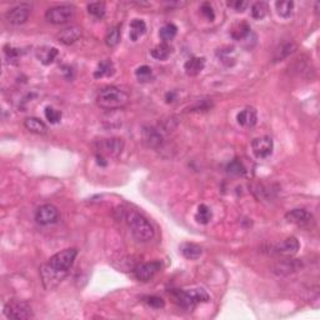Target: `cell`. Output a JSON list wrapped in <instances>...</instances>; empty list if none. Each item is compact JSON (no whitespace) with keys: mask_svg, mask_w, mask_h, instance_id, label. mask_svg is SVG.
I'll use <instances>...</instances> for the list:
<instances>
[{"mask_svg":"<svg viewBox=\"0 0 320 320\" xmlns=\"http://www.w3.org/2000/svg\"><path fill=\"white\" fill-rule=\"evenodd\" d=\"M58 54H59V51H58L57 48L44 47L39 49L36 55H38V59L40 60L44 65H49V64H51V63L55 60V58L58 57Z\"/></svg>","mask_w":320,"mask_h":320,"instance_id":"cell-21","label":"cell"},{"mask_svg":"<svg viewBox=\"0 0 320 320\" xmlns=\"http://www.w3.org/2000/svg\"><path fill=\"white\" fill-rule=\"evenodd\" d=\"M176 33H178V27H176L175 24L169 23L165 24V25L160 29L159 35L160 38H161V40H163V43H168L175 38Z\"/></svg>","mask_w":320,"mask_h":320,"instance_id":"cell-28","label":"cell"},{"mask_svg":"<svg viewBox=\"0 0 320 320\" xmlns=\"http://www.w3.org/2000/svg\"><path fill=\"white\" fill-rule=\"evenodd\" d=\"M295 50H297V45L294 44V43H288V44L282 45L280 49L275 53L274 62H282L283 59H285V58H288L289 55H291Z\"/></svg>","mask_w":320,"mask_h":320,"instance_id":"cell-30","label":"cell"},{"mask_svg":"<svg viewBox=\"0 0 320 320\" xmlns=\"http://www.w3.org/2000/svg\"><path fill=\"white\" fill-rule=\"evenodd\" d=\"M170 54H172V47L168 43L158 44L151 50V57L157 60H166L170 57Z\"/></svg>","mask_w":320,"mask_h":320,"instance_id":"cell-24","label":"cell"},{"mask_svg":"<svg viewBox=\"0 0 320 320\" xmlns=\"http://www.w3.org/2000/svg\"><path fill=\"white\" fill-rule=\"evenodd\" d=\"M238 124L245 128H252L258 122V113L254 108H245L241 112H239L237 115Z\"/></svg>","mask_w":320,"mask_h":320,"instance_id":"cell-15","label":"cell"},{"mask_svg":"<svg viewBox=\"0 0 320 320\" xmlns=\"http://www.w3.org/2000/svg\"><path fill=\"white\" fill-rule=\"evenodd\" d=\"M160 269H161V264L159 261H150V263H144L138 265L134 270V273H135V276L140 282H149L150 279L154 278L158 272H160Z\"/></svg>","mask_w":320,"mask_h":320,"instance_id":"cell-11","label":"cell"},{"mask_svg":"<svg viewBox=\"0 0 320 320\" xmlns=\"http://www.w3.org/2000/svg\"><path fill=\"white\" fill-rule=\"evenodd\" d=\"M45 118H47V120L50 124H57L62 119V112L54 109L51 107H47L45 108Z\"/></svg>","mask_w":320,"mask_h":320,"instance_id":"cell-35","label":"cell"},{"mask_svg":"<svg viewBox=\"0 0 320 320\" xmlns=\"http://www.w3.org/2000/svg\"><path fill=\"white\" fill-rule=\"evenodd\" d=\"M30 10H32V8L29 5L20 4V5H16L8 10L5 14V18L13 25H20V24L25 23L28 20L30 15Z\"/></svg>","mask_w":320,"mask_h":320,"instance_id":"cell-10","label":"cell"},{"mask_svg":"<svg viewBox=\"0 0 320 320\" xmlns=\"http://www.w3.org/2000/svg\"><path fill=\"white\" fill-rule=\"evenodd\" d=\"M211 218H213V213H211V209L208 205L202 204L199 205L198 210L195 214V220L203 225H207L208 223L210 222Z\"/></svg>","mask_w":320,"mask_h":320,"instance_id":"cell-26","label":"cell"},{"mask_svg":"<svg viewBox=\"0 0 320 320\" xmlns=\"http://www.w3.org/2000/svg\"><path fill=\"white\" fill-rule=\"evenodd\" d=\"M135 75H137V78L139 79V81H143V83H144V81H149V80H150L151 75H153V71H151L150 66L143 65L137 69Z\"/></svg>","mask_w":320,"mask_h":320,"instance_id":"cell-36","label":"cell"},{"mask_svg":"<svg viewBox=\"0 0 320 320\" xmlns=\"http://www.w3.org/2000/svg\"><path fill=\"white\" fill-rule=\"evenodd\" d=\"M4 315L8 319H30V318H33V310H32V306L27 302L13 300V302L6 303L4 305Z\"/></svg>","mask_w":320,"mask_h":320,"instance_id":"cell-5","label":"cell"},{"mask_svg":"<svg viewBox=\"0 0 320 320\" xmlns=\"http://www.w3.org/2000/svg\"><path fill=\"white\" fill-rule=\"evenodd\" d=\"M123 148H124V142L118 138H113V139H104L99 143V150L101 151V154H108L116 157L122 153Z\"/></svg>","mask_w":320,"mask_h":320,"instance_id":"cell-13","label":"cell"},{"mask_svg":"<svg viewBox=\"0 0 320 320\" xmlns=\"http://www.w3.org/2000/svg\"><path fill=\"white\" fill-rule=\"evenodd\" d=\"M226 170H228L229 174L237 175V176L244 175L246 172L245 166L243 165V163H241L239 159H234L233 161H230V163L228 164V166H226Z\"/></svg>","mask_w":320,"mask_h":320,"instance_id":"cell-34","label":"cell"},{"mask_svg":"<svg viewBox=\"0 0 320 320\" xmlns=\"http://www.w3.org/2000/svg\"><path fill=\"white\" fill-rule=\"evenodd\" d=\"M105 10H107L105 4L101 3V1L88 4V12L95 19H103L104 15H105Z\"/></svg>","mask_w":320,"mask_h":320,"instance_id":"cell-32","label":"cell"},{"mask_svg":"<svg viewBox=\"0 0 320 320\" xmlns=\"http://www.w3.org/2000/svg\"><path fill=\"white\" fill-rule=\"evenodd\" d=\"M173 295L179 305L185 309H194L199 303H205L209 300V295L203 289L175 290L173 291Z\"/></svg>","mask_w":320,"mask_h":320,"instance_id":"cell-4","label":"cell"},{"mask_svg":"<svg viewBox=\"0 0 320 320\" xmlns=\"http://www.w3.org/2000/svg\"><path fill=\"white\" fill-rule=\"evenodd\" d=\"M78 255V250L74 248H69V249H64L62 252L57 253L53 255L49 260V268L51 272L57 274H64L66 273L74 264L75 258Z\"/></svg>","mask_w":320,"mask_h":320,"instance_id":"cell-3","label":"cell"},{"mask_svg":"<svg viewBox=\"0 0 320 320\" xmlns=\"http://www.w3.org/2000/svg\"><path fill=\"white\" fill-rule=\"evenodd\" d=\"M75 9L71 5H58L48 9L45 13V18L49 23L60 25V24L68 23L74 16Z\"/></svg>","mask_w":320,"mask_h":320,"instance_id":"cell-6","label":"cell"},{"mask_svg":"<svg viewBox=\"0 0 320 320\" xmlns=\"http://www.w3.org/2000/svg\"><path fill=\"white\" fill-rule=\"evenodd\" d=\"M129 101V96L122 89L116 86H108L99 92L96 96V103L100 108L107 110L120 109L125 107Z\"/></svg>","mask_w":320,"mask_h":320,"instance_id":"cell-2","label":"cell"},{"mask_svg":"<svg viewBox=\"0 0 320 320\" xmlns=\"http://www.w3.org/2000/svg\"><path fill=\"white\" fill-rule=\"evenodd\" d=\"M248 5H249V3L245 1V0H233V1H228V6L233 8L235 12H244Z\"/></svg>","mask_w":320,"mask_h":320,"instance_id":"cell-39","label":"cell"},{"mask_svg":"<svg viewBox=\"0 0 320 320\" xmlns=\"http://www.w3.org/2000/svg\"><path fill=\"white\" fill-rule=\"evenodd\" d=\"M128 226L130 228L131 234L139 241H149L154 237V229L145 217L134 210H128L124 213Z\"/></svg>","mask_w":320,"mask_h":320,"instance_id":"cell-1","label":"cell"},{"mask_svg":"<svg viewBox=\"0 0 320 320\" xmlns=\"http://www.w3.org/2000/svg\"><path fill=\"white\" fill-rule=\"evenodd\" d=\"M146 32V24L142 19H133L130 23V33L129 36L133 42H137L140 36H143Z\"/></svg>","mask_w":320,"mask_h":320,"instance_id":"cell-22","label":"cell"},{"mask_svg":"<svg viewBox=\"0 0 320 320\" xmlns=\"http://www.w3.org/2000/svg\"><path fill=\"white\" fill-rule=\"evenodd\" d=\"M253 153L255 157L259 159H265V158L270 157L273 153V139L270 137H260L253 140L252 143Z\"/></svg>","mask_w":320,"mask_h":320,"instance_id":"cell-9","label":"cell"},{"mask_svg":"<svg viewBox=\"0 0 320 320\" xmlns=\"http://www.w3.org/2000/svg\"><path fill=\"white\" fill-rule=\"evenodd\" d=\"M300 268V263L298 260H293V259H287L280 263H278L274 267V273L278 275H288V274L297 272Z\"/></svg>","mask_w":320,"mask_h":320,"instance_id":"cell-17","label":"cell"},{"mask_svg":"<svg viewBox=\"0 0 320 320\" xmlns=\"http://www.w3.org/2000/svg\"><path fill=\"white\" fill-rule=\"evenodd\" d=\"M166 103H173V101L175 100V92H169L166 93Z\"/></svg>","mask_w":320,"mask_h":320,"instance_id":"cell-41","label":"cell"},{"mask_svg":"<svg viewBox=\"0 0 320 320\" xmlns=\"http://www.w3.org/2000/svg\"><path fill=\"white\" fill-rule=\"evenodd\" d=\"M268 12H269V6H268V4L265 3V1H256L255 4H253L252 16L254 19L260 20V19L265 18Z\"/></svg>","mask_w":320,"mask_h":320,"instance_id":"cell-31","label":"cell"},{"mask_svg":"<svg viewBox=\"0 0 320 320\" xmlns=\"http://www.w3.org/2000/svg\"><path fill=\"white\" fill-rule=\"evenodd\" d=\"M4 51H5L6 58L9 60H16L19 57H20V51H19V49H15V48L6 47Z\"/></svg>","mask_w":320,"mask_h":320,"instance_id":"cell-40","label":"cell"},{"mask_svg":"<svg viewBox=\"0 0 320 320\" xmlns=\"http://www.w3.org/2000/svg\"><path fill=\"white\" fill-rule=\"evenodd\" d=\"M276 12L280 16L283 18H289L293 13L294 9V3L291 0H280V1H276Z\"/></svg>","mask_w":320,"mask_h":320,"instance_id":"cell-29","label":"cell"},{"mask_svg":"<svg viewBox=\"0 0 320 320\" xmlns=\"http://www.w3.org/2000/svg\"><path fill=\"white\" fill-rule=\"evenodd\" d=\"M218 57H219L220 62L225 65L231 66L235 64V51L234 48H224V49H220L218 51Z\"/></svg>","mask_w":320,"mask_h":320,"instance_id":"cell-27","label":"cell"},{"mask_svg":"<svg viewBox=\"0 0 320 320\" xmlns=\"http://www.w3.org/2000/svg\"><path fill=\"white\" fill-rule=\"evenodd\" d=\"M205 66V59L204 58L193 57L190 58L185 64H184V69L189 77H196L203 71Z\"/></svg>","mask_w":320,"mask_h":320,"instance_id":"cell-16","label":"cell"},{"mask_svg":"<svg viewBox=\"0 0 320 320\" xmlns=\"http://www.w3.org/2000/svg\"><path fill=\"white\" fill-rule=\"evenodd\" d=\"M59 219V210L53 204H44L38 208L35 213V220L40 225H50Z\"/></svg>","mask_w":320,"mask_h":320,"instance_id":"cell-7","label":"cell"},{"mask_svg":"<svg viewBox=\"0 0 320 320\" xmlns=\"http://www.w3.org/2000/svg\"><path fill=\"white\" fill-rule=\"evenodd\" d=\"M287 220L291 224L299 226H310L314 223V218L305 209H293L285 215Z\"/></svg>","mask_w":320,"mask_h":320,"instance_id":"cell-12","label":"cell"},{"mask_svg":"<svg viewBox=\"0 0 320 320\" xmlns=\"http://www.w3.org/2000/svg\"><path fill=\"white\" fill-rule=\"evenodd\" d=\"M180 253L183 254L184 258L189 259V260H195V259L200 258V255L203 254V249L194 243H184L180 245Z\"/></svg>","mask_w":320,"mask_h":320,"instance_id":"cell-20","label":"cell"},{"mask_svg":"<svg viewBox=\"0 0 320 320\" xmlns=\"http://www.w3.org/2000/svg\"><path fill=\"white\" fill-rule=\"evenodd\" d=\"M250 25L246 21H237V23L233 24V27L230 28V35L234 40H243L246 36L250 34Z\"/></svg>","mask_w":320,"mask_h":320,"instance_id":"cell-18","label":"cell"},{"mask_svg":"<svg viewBox=\"0 0 320 320\" xmlns=\"http://www.w3.org/2000/svg\"><path fill=\"white\" fill-rule=\"evenodd\" d=\"M200 10H202V14L209 21H213L215 19V13H214L213 6H211L210 3H203L202 6H200Z\"/></svg>","mask_w":320,"mask_h":320,"instance_id":"cell-38","label":"cell"},{"mask_svg":"<svg viewBox=\"0 0 320 320\" xmlns=\"http://www.w3.org/2000/svg\"><path fill=\"white\" fill-rule=\"evenodd\" d=\"M96 159H98V164L99 165H103V166H105L107 165V161H105V160H104V158L101 157V154L100 155H96Z\"/></svg>","mask_w":320,"mask_h":320,"instance_id":"cell-42","label":"cell"},{"mask_svg":"<svg viewBox=\"0 0 320 320\" xmlns=\"http://www.w3.org/2000/svg\"><path fill=\"white\" fill-rule=\"evenodd\" d=\"M24 127L27 128V130H29L30 133L38 134V135H44L48 131V127L45 125V123L43 120L38 118H34V116H30L24 120Z\"/></svg>","mask_w":320,"mask_h":320,"instance_id":"cell-19","label":"cell"},{"mask_svg":"<svg viewBox=\"0 0 320 320\" xmlns=\"http://www.w3.org/2000/svg\"><path fill=\"white\" fill-rule=\"evenodd\" d=\"M299 248L300 244L297 238L291 237L283 240L282 243H278L272 246V253L276 255H282V256H293V255L297 254Z\"/></svg>","mask_w":320,"mask_h":320,"instance_id":"cell-8","label":"cell"},{"mask_svg":"<svg viewBox=\"0 0 320 320\" xmlns=\"http://www.w3.org/2000/svg\"><path fill=\"white\" fill-rule=\"evenodd\" d=\"M114 74V64L112 60H103L98 64V68L94 71L95 78H104L112 77Z\"/></svg>","mask_w":320,"mask_h":320,"instance_id":"cell-25","label":"cell"},{"mask_svg":"<svg viewBox=\"0 0 320 320\" xmlns=\"http://www.w3.org/2000/svg\"><path fill=\"white\" fill-rule=\"evenodd\" d=\"M120 42V27H114L108 32L107 36H105V44L108 47L113 48L118 45Z\"/></svg>","mask_w":320,"mask_h":320,"instance_id":"cell-33","label":"cell"},{"mask_svg":"<svg viewBox=\"0 0 320 320\" xmlns=\"http://www.w3.org/2000/svg\"><path fill=\"white\" fill-rule=\"evenodd\" d=\"M144 302H145L148 305H150L151 308H155V309L164 308V305H165L164 300L161 299V298H159V297H155V295L145 297V298H144Z\"/></svg>","mask_w":320,"mask_h":320,"instance_id":"cell-37","label":"cell"},{"mask_svg":"<svg viewBox=\"0 0 320 320\" xmlns=\"http://www.w3.org/2000/svg\"><path fill=\"white\" fill-rule=\"evenodd\" d=\"M144 139L148 143V145L151 148H158V146L161 145L163 143V137L161 134L154 129V128H148V129H144Z\"/></svg>","mask_w":320,"mask_h":320,"instance_id":"cell-23","label":"cell"},{"mask_svg":"<svg viewBox=\"0 0 320 320\" xmlns=\"http://www.w3.org/2000/svg\"><path fill=\"white\" fill-rule=\"evenodd\" d=\"M81 28L79 25H70V27H66L58 34V40H59L62 44L70 45L74 44L77 40H79L80 36H81Z\"/></svg>","mask_w":320,"mask_h":320,"instance_id":"cell-14","label":"cell"}]
</instances>
